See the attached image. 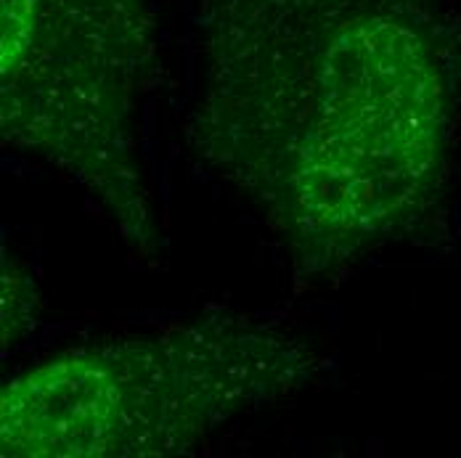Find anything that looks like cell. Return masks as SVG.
Segmentation results:
<instances>
[{
  "mask_svg": "<svg viewBox=\"0 0 461 458\" xmlns=\"http://www.w3.org/2000/svg\"><path fill=\"white\" fill-rule=\"evenodd\" d=\"M196 148L331 274L440 202L459 128L454 0H199Z\"/></svg>",
  "mask_w": 461,
  "mask_h": 458,
  "instance_id": "6da1fadb",
  "label": "cell"
},
{
  "mask_svg": "<svg viewBox=\"0 0 461 458\" xmlns=\"http://www.w3.org/2000/svg\"><path fill=\"white\" fill-rule=\"evenodd\" d=\"M316 366L305 339L239 319L69 350L5 384L0 454L178 456L241 413L297 392Z\"/></svg>",
  "mask_w": 461,
  "mask_h": 458,
  "instance_id": "7a4b0ae2",
  "label": "cell"
},
{
  "mask_svg": "<svg viewBox=\"0 0 461 458\" xmlns=\"http://www.w3.org/2000/svg\"><path fill=\"white\" fill-rule=\"evenodd\" d=\"M0 136L80 184L128 244L151 252L154 207L136 140L157 64L149 0H3Z\"/></svg>",
  "mask_w": 461,
  "mask_h": 458,
  "instance_id": "3957f363",
  "label": "cell"
}]
</instances>
